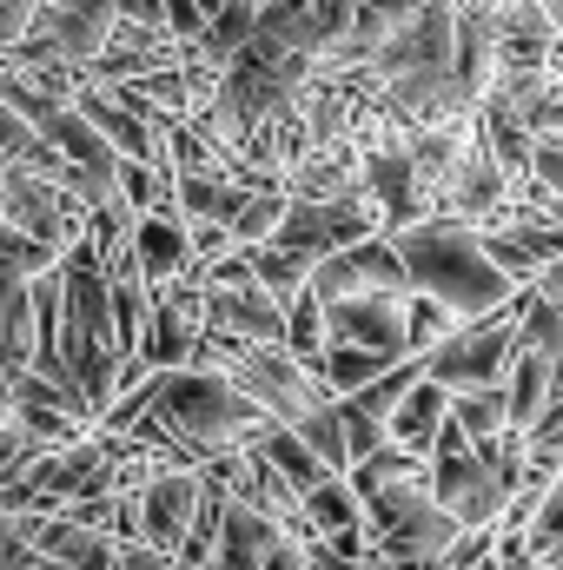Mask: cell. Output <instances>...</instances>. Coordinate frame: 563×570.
Returning a JSON list of instances; mask_svg holds the SVG:
<instances>
[{
	"label": "cell",
	"mask_w": 563,
	"mask_h": 570,
	"mask_svg": "<svg viewBox=\"0 0 563 570\" xmlns=\"http://www.w3.org/2000/svg\"><path fill=\"white\" fill-rule=\"evenodd\" d=\"M398 253L412 266V292L437 298L457 325H484L497 312H511L524 292L497 273L491 246L477 226H457V219H431V226H412L398 233Z\"/></svg>",
	"instance_id": "1"
},
{
	"label": "cell",
	"mask_w": 563,
	"mask_h": 570,
	"mask_svg": "<svg viewBox=\"0 0 563 570\" xmlns=\"http://www.w3.org/2000/svg\"><path fill=\"white\" fill-rule=\"evenodd\" d=\"M152 385H159V419L179 431L206 464L239 458V451H253L273 431L266 405H253L226 372H159Z\"/></svg>",
	"instance_id": "2"
},
{
	"label": "cell",
	"mask_w": 563,
	"mask_h": 570,
	"mask_svg": "<svg viewBox=\"0 0 563 570\" xmlns=\"http://www.w3.org/2000/svg\"><path fill=\"white\" fill-rule=\"evenodd\" d=\"M431 491H437V504H444L464 531H504V518H511V504H517V484H511L457 425H444V438H437Z\"/></svg>",
	"instance_id": "3"
},
{
	"label": "cell",
	"mask_w": 563,
	"mask_h": 570,
	"mask_svg": "<svg viewBox=\"0 0 563 570\" xmlns=\"http://www.w3.org/2000/svg\"><path fill=\"white\" fill-rule=\"evenodd\" d=\"M517 358H524V305H511V312H497L484 325H464L451 345H437L424 358V379L444 385L451 399H464V392H504L511 372H517Z\"/></svg>",
	"instance_id": "4"
},
{
	"label": "cell",
	"mask_w": 563,
	"mask_h": 570,
	"mask_svg": "<svg viewBox=\"0 0 563 570\" xmlns=\"http://www.w3.org/2000/svg\"><path fill=\"white\" fill-rule=\"evenodd\" d=\"M0 226L40 239V246H53V253H80L87 233H93V213H80V206L60 193V179L0 166Z\"/></svg>",
	"instance_id": "5"
},
{
	"label": "cell",
	"mask_w": 563,
	"mask_h": 570,
	"mask_svg": "<svg viewBox=\"0 0 563 570\" xmlns=\"http://www.w3.org/2000/svg\"><path fill=\"white\" fill-rule=\"evenodd\" d=\"M457 47H464L457 7H451V0H431L424 13H412V20L392 27V40H385V53L372 60V73H378L385 87H392V80H457Z\"/></svg>",
	"instance_id": "6"
},
{
	"label": "cell",
	"mask_w": 563,
	"mask_h": 570,
	"mask_svg": "<svg viewBox=\"0 0 563 570\" xmlns=\"http://www.w3.org/2000/svg\"><path fill=\"white\" fill-rule=\"evenodd\" d=\"M120 40V7L113 0H60L40 13V27L13 47V53H33V60H67L80 73H93Z\"/></svg>",
	"instance_id": "7"
},
{
	"label": "cell",
	"mask_w": 563,
	"mask_h": 570,
	"mask_svg": "<svg viewBox=\"0 0 563 570\" xmlns=\"http://www.w3.org/2000/svg\"><path fill=\"white\" fill-rule=\"evenodd\" d=\"M358 27V0H273L259 13V40L279 53H305V60H332Z\"/></svg>",
	"instance_id": "8"
},
{
	"label": "cell",
	"mask_w": 563,
	"mask_h": 570,
	"mask_svg": "<svg viewBox=\"0 0 563 570\" xmlns=\"http://www.w3.org/2000/svg\"><path fill=\"white\" fill-rule=\"evenodd\" d=\"M412 298L418 292H378V298H338V305H325L332 345H358V352H378L385 365H405L412 358Z\"/></svg>",
	"instance_id": "9"
},
{
	"label": "cell",
	"mask_w": 563,
	"mask_h": 570,
	"mask_svg": "<svg viewBox=\"0 0 563 570\" xmlns=\"http://www.w3.org/2000/svg\"><path fill=\"white\" fill-rule=\"evenodd\" d=\"M378 292H412V266H405L398 239H385V233L365 239V246H352V253H338V259H325L318 279H312V298H318V305L378 298Z\"/></svg>",
	"instance_id": "10"
},
{
	"label": "cell",
	"mask_w": 563,
	"mask_h": 570,
	"mask_svg": "<svg viewBox=\"0 0 563 570\" xmlns=\"http://www.w3.org/2000/svg\"><path fill=\"white\" fill-rule=\"evenodd\" d=\"M206 504V471H152L140 491V544L179 558Z\"/></svg>",
	"instance_id": "11"
},
{
	"label": "cell",
	"mask_w": 563,
	"mask_h": 570,
	"mask_svg": "<svg viewBox=\"0 0 563 570\" xmlns=\"http://www.w3.org/2000/svg\"><path fill=\"white\" fill-rule=\"evenodd\" d=\"M206 332L233 338V345H285L292 338V312L259 279L226 285V292H206Z\"/></svg>",
	"instance_id": "12"
},
{
	"label": "cell",
	"mask_w": 563,
	"mask_h": 570,
	"mask_svg": "<svg viewBox=\"0 0 563 570\" xmlns=\"http://www.w3.org/2000/svg\"><path fill=\"white\" fill-rule=\"evenodd\" d=\"M134 266H140L146 292H166V285H186L199 273V239L179 213H146L140 233H134Z\"/></svg>",
	"instance_id": "13"
},
{
	"label": "cell",
	"mask_w": 563,
	"mask_h": 570,
	"mask_svg": "<svg viewBox=\"0 0 563 570\" xmlns=\"http://www.w3.org/2000/svg\"><path fill=\"white\" fill-rule=\"evenodd\" d=\"M285 193H292V199H318V206H332V199H365V146L338 140V146L305 153V159L292 166Z\"/></svg>",
	"instance_id": "14"
},
{
	"label": "cell",
	"mask_w": 563,
	"mask_h": 570,
	"mask_svg": "<svg viewBox=\"0 0 563 570\" xmlns=\"http://www.w3.org/2000/svg\"><path fill=\"white\" fill-rule=\"evenodd\" d=\"M285 544H292L285 524L259 518L253 504L233 498V511H226V538H219V564L213 570H273V558H279Z\"/></svg>",
	"instance_id": "15"
},
{
	"label": "cell",
	"mask_w": 563,
	"mask_h": 570,
	"mask_svg": "<svg viewBox=\"0 0 563 570\" xmlns=\"http://www.w3.org/2000/svg\"><path fill=\"white\" fill-rule=\"evenodd\" d=\"M444 425H451V392L424 379L418 392L405 399V412L392 419V444H398V451H412V458H424V464H431V458H437V438H444Z\"/></svg>",
	"instance_id": "16"
},
{
	"label": "cell",
	"mask_w": 563,
	"mask_h": 570,
	"mask_svg": "<svg viewBox=\"0 0 563 570\" xmlns=\"http://www.w3.org/2000/svg\"><path fill=\"white\" fill-rule=\"evenodd\" d=\"M253 273H259V285L292 312V305L312 292V279H318V259H305V253H292V246H259V253H253Z\"/></svg>",
	"instance_id": "17"
},
{
	"label": "cell",
	"mask_w": 563,
	"mask_h": 570,
	"mask_svg": "<svg viewBox=\"0 0 563 570\" xmlns=\"http://www.w3.org/2000/svg\"><path fill=\"white\" fill-rule=\"evenodd\" d=\"M259 451H266V458L279 464V471L292 478V484H298V491H305V498L332 484V471H325V458H318V451H312V444H305V438H298L292 425H273L266 438H259Z\"/></svg>",
	"instance_id": "18"
},
{
	"label": "cell",
	"mask_w": 563,
	"mask_h": 570,
	"mask_svg": "<svg viewBox=\"0 0 563 570\" xmlns=\"http://www.w3.org/2000/svg\"><path fill=\"white\" fill-rule=\"evenodd\" d=\"M352 524H365V498L352 491V478H332L325 491L305 498V531H312V538H338V531H352Z\"/></svg>",
	"instance_id": "19"
},
{
	"label": "cell",
	"mask_w": 563,
	"mask_h": 570,
	"mask_svg": "<svg viewBox=\"0 0 563 570\" xmlns=\"http://www.w3.org/2000/svg\"><path fill=\"white\" fill-rule=\"evenodd\" d=\"M451 425L464 431L471 444L511 438V392H464V399H451Z\"/></svg>",
	"instance_id": "20"
},
{
	"label": "cell",
	"mask_w": 563,
	"mask_h": 570,
	"mask_svg": "<svg viewBox=\"0 0 563 570\" xmlns=\"http://www.w3.org/2000/svg\"><path fill=\"white\" fill-rule=\"evenodd\" d=\"M318 372H325V385H332V399L345 405V399H358V392H372V385H378V379H385L392 365H385L378 352H358V345H332Z\"/></svg>",
	"instance_id": "21"
},
{
	"label": "cell",
	"mask_w": 563,
	"mask_h": 570,
	"mask_svg": "<svg viewBox=\"0 0 563 570\" xmlns=\"http://www.w3.org/2000/svg\"><path fill=\"white\" fill-rule=\"evenodd\" d=\"M418 385H424V358H405V365H392V372H385V379H378L372 392H358V399H345V405H358L365 419H378V425H392V419L405 412V399H412Z\"/></svg>",
	"instance_id": "22"
},
{
	"label": "cell",
	"mask_w": 563,
	"mask_h": 570,
	"mask_svg": "<svg viewBox=\"0 0 563 570\" xmlns=\"http://www.w3.org/2000/svg\"><path fill=\"white\" fill-rule=\"evenodd\" d=\"M0 266H7V285H40L67 266V253H53V246H40L27 233H7L0 226Z\"/></svg>",
	"instance_id": "23"
},
{
	"label": "cell",
	"mask_w": 563,
	"mask_h": 570,
	"mask_svg": "<svg viewBox=\"0 0 563 570\" xmlns=\"http://www.w3.org/2000/svg\"><path fill=\"white\" fill-rule=\"evenodd\" d=\"M298 438L325 458V471H332V478H352V438H345V412H338V405H325L318 419H305Z\"/></svg>",
	"instance_id": "24"
},
{
	"label": "cell",
	"mask_w": 563,
	"mask_h": 570,
	"mask_svg": "<svg viewBox=\"0 0 563 570\" xmlns=\"http://www.w3.org/2000/svg\"><path fill=\"white\" fill-rule=\"evenodd\" d=\"M338 412H345V438H352V471L392 451V425H378V419H365L358 405H338Z\"/></svg>",
	"instance_id": "25"
},
{
	"label": "cell",
	"mask_w": 563,
	"mask_h": 570,
	"mask_svg": "<svg viewBox=\"0 0 563 570\" xmlns=\"http://www.w3.org/2000/svg\"><path fill=\"white\" fill-rule=\"evenodd\" d=\"M537 179L551 186V199L563 206V140H537Z\"/></svg>",
	"instance_id": "26"
},
{
	"label": "cell",
	"mask_w": 563,
	"mask_h": 570,
	"mask_svg": "<svg viewBox=\"0 0 563 570\" xmlns=\"http://www.w3.org/2000/svg\"><path fill=\"white\" fill-rule=\"evenodd\" d=\"M318 544L325 538H292L279 558H273V570H318Z\"/></svg>",
	"instance_id": "27"
},
{
	"label": "cell",
	"mask_w": 563,
	"mask_h": 570,
	"mask_svg": "<svg viewBox=\"0 0 563 570\" xmlns=\"http://www.w3.org/2000/svg\"><path fill=\"white\" fill-rule=\"evenodd\" d=\"M358 7H365V13H378V20H392V27H398V20H412V13H424V7H431V0H358Z\"/></svg>",
	"instance_id": "28"
},
{
	"label": "cell",
	"mask_w": 563,
	"mask_h": 570,
	"mask_svg": "<svg viewBox=\"0 0 563 570\" xmlns=\"http://www.w3.org/2000/svg\"><path fill=\"white\" fill-rule=\"evenodd\" d=\"M199 7H206V13H213V20H219V13H226V7H233V0H199Z\"/></svg>",
	"instance_id": "29"
},
{
	"label": "cell",
	"mask_w": 563,
	"mask_h": 570,
	"mask_svg": "<svg viewBox=\"0 0 563 570\" xmlns=\"http://www.w3.org/2000/svg\"><path fill=\"white\" fill-rule=\"evenodd\" d=\"M372 570H378V564H372Z\"/></svg>",
	"instance_id": "30"
}]
</instances>
